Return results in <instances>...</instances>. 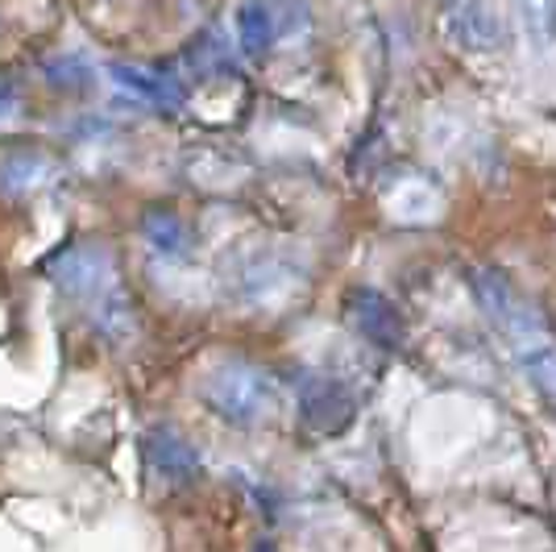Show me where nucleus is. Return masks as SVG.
I'll return each instance as SVG.
<instances>
[{
  "instance_id": "nucleus-1",
  "label": "nucleus",
  "mask_w": 556,
  "mask_h": 552,
  "mask_svg": "<svg viewBox=\"0 0 556 552\" xmlns=\"http://www.w3.org/2000/svg\"><path fill=\"white\" fill-rule=\"evenodd\" d=\"M50 283L75 300L92 316L96 333L109 341H125L134 333V308L121 287L116 258L96 241H75L67 250H59L47 266Z\"/></svg>"
},
{
  "instance_id": "nucleus-2",
  "label": "nucleus",
  "mask_w": 556,
  "mask_h": 552,
  "mask_svg": "<svg viewBox=\"0 0 556 552\" xmlns=\"http://www.w3.org/2000/svg\"><path fill=\"white\" fill-rule=\"evenodd\" d=\"M200 394H204V403L225 424H237V428H254L275 407V382H270V374L262 366H254V362H241V357L216 362L204 374Z\"/></svg>"
},
{
  "instance_id": "nucleus-3",
  "label": "nucleus",
  "mask_w": 556,
  "mask_h": 552,
  "mask_svg": "<svg viewBox=\"0 0 556 552\" xmlns=\"http://www.w3.org/2000/svg\"><path fill=\"white\" fill-rule=\"evenodd\" d=\"M473 296L486 308L490 324L523 349H535L540 341H548V324H544V312L535 308V300H528L515 283H510L503 271H473Z\"/></svg>"
},
{
  "instance_id": "nucleus-4",
  "label": "nucleus",
  "mask_w": 556,
  "mask_h": 552,
  "mask_svg": "<svg viewBox=\"0 0 556 552\" xmlns=\"http://www.w3.org/2000/svg\"><path fill=\"white\" fill-rule=\"evenodd\" d=\"M300 415L316 432H345L357 415V399L349 382L328 378V374H307L300 382Z\"/></svg>"
},
{
  "instance_id": "nucleus-5",
  "label": "nucleus",
  "mask_w": 556,
  "mask_h": 552,
  "mask_svg": "<svg viewBox=\"0 0 556 552\" xmlns=\"http://www.w3.org/2000/svg\"><path fill=\"white\" fill-rule=\"evenodd\" d=\"M141 453H146V465L170 486H187L200 474V453H195V444L179 437L175 428H150V432L141 437Z\"/></svg>"
},
{
  "instance_id": "nucleus-6",
  "label": "nucleus",
  "mask_w": 556,
  "mask_h": 552,
  "mask_svg": "<svg viewBox=\"0 0 556 552\" xmlns=\"http://www.w3.org/2000/svg\"><path fill=\"white\" fill-rule=\"evenodd\" d=\"M353 316H357V328L370 337L374 346L394 349L403 341V321H399V312H394V303L387 300V296L362 291V296L353 300Z\"/></svg>"
},
{
  "instance_id": "nucleus-7",
  "label": "nucleus",
  "mask_w": 556,
  "mask_h": 552,
  "mask_svg": "<svg viewBox=\"0 0 556 552\" xmlns=\"http://www.w3.org/2000/svg\"><path fill=\"white\" fill-rule=\"evenodd\" d=\"M109 75H113L125 92H134L138 100L154 104V109H179V104H184V88H179L175 79L159 75V71H141V67L113 63V67H109Z\"/></svg>"
},
{
  "instance_id": "nucleus-8",
  "label": "nucleus",
  "mask_w": 556,
  "mask_h": 552,
  "mask_svg": "<svg viewBox=\"0 0 556 552\" xmlns=\"http://www.w3.org/2000/svg\"><path fill=\"white\" fill-rule=\"evenodd\" d=\"M50 175V159L42 150H9L0 154V196H25L42 187Z\"/></svg>"
},
{
  "instance_id": "nucleus-9",
  "label": "nucleus",
  "mask_w": 556,
  "mask_h": 552,
  "mask_svg": "<svg viewBox=\"0 0 556 552\" xmlns=\"http://www.w3.org/2000/svg\"><path fill=\"white\" fill-rule=\"evenodd\" d=\"M141 233H146V241L163 253V258H187V250H191V229H187L175 212H163V208L159 212H146Z\"/></svg>"
},
{
  "instance_id": "nucleus-10",
  "label": "nucleus",
  "mask_w": 556,
  "mask_h": 552,
  "mask_svg": "<svg viewBox=\"0 0 556 552\" xmlns=\"http://www.w3.org/2000/svg\"><path fill=\"white\" fill-rule=\"evenodd\" d=\"M237 29H241L245 54H266L270 42H275V25H270V13L262 4H245L241 17H237Z\"/></svg>"
},
{
  "instance_id": "nucleus-11",
  "label": "nucleus",
  "mask_w": 556,
  "mask_h": 552,
  "mask_svg": "<svg viewBox=\"0 0 556 552\" xmlns=\"http://www.w3.org/2000/svg\"><path fill=\"white\" fill-rule=\"evenodd\" d=\"M523 366H528V374H532V382L540 387V394H548L556 403V346H535L523 353Z\"/></svg>"
},
{
  "instance_id": "nucleus-12",
  "label": "nucleus",
  "mask_w": 556,
  "mask_h": 552,
  "mask_svg": "<svg viewBox=\"0 0 556 552\" xmlns=\"http://www.w3.org/2000/svg\"><path fill=\"white\" fill-rule=\"evenodd\" d=\"M519 9H523V22H528L532 42L548 47L556 38V0H519Z\"/></svg>"
},
{
  "instance_id": "nucleus-13",
  "label": "nucleus",
  "mask_w": 556,
  "mask_h": 552,
  "mask_svg": "<svg viewBox=\"0 0 556 552\" xmlns=\"http://www.w3.org/2000/svg\"><path fill=\"white\" fill-rule=\"evenodd\" d=\"M13 113H17V88L0 84V121H9Z\"/></svg>"
}]
</instances>
